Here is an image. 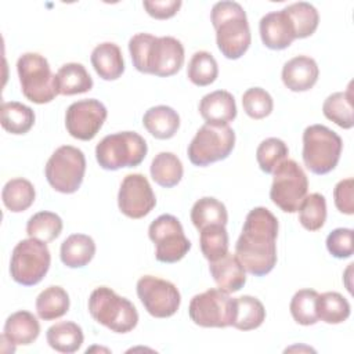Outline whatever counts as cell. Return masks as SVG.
Here are the masks:
<instances>
[{"label": "cell", "mask_w": 354, "mask_h": 354, "mask_svg": "<svg viewBox=\"0 0 354 354\" xmlns=\"http://www.w3.org/2000/svg\"><path fill=\"white\" fill-rule=\"evenodd\" d=\"M278 218L263 206L252 209L235 243V254L246 272L254 277L268 274L277 264Z\"/></svg>", "instance_id": "obj_1"}, {"label": "cell", "mask_w": 354, "mask_h": 354, "mask_svg": "<svg viewBox=\"0 0 354 354\" xmlns=\"http://www.w3.org/2000/svg\"><path fill=\"white\" fill-rule=\"evenodd\" d=\"M129 51L137 71L159 77L177 73L184 64V46L173 36L136 33L129 40Z\"/></svg>", "instance_id": "obj_2"}, {"label": "cell", "mask_w": 354, "mask_h": 354, "mask_svg": "<svg viewBox=\"0 0 354 354\" xmlns=\"http://www.w3.org/2000/svg\"><path fill=\"white\" fill-rule=\"evenodd\" d=\"M216 43L228 59L241 58L250 46V28L243 7L236 1H217L210 12Z\"/></svg>", "instance_id": "obj_3"}, {"label": "cell", "mask_w": 354, "mask_h": 354, "mask_svg": "<svg viewBox=\"0 0 354 354\" xmlns=\"http://www.w3.org/2000/svg\"><path fill=\"white\" fill-rule=\"evenodd\" d=\"M88 313L94 321L115 333H127L138 324V313L134 304L108 286H98L91 292Z\"/></svg>", "instance_id": "obj_4"}, {"label": "cell", "mask_w": 354, "mask_h": 354, "mask_svg": "<svg viewBox=\"0 0 354 354\" xmlns=\"http://www.w3.org/2000/svg\"><path fill=\"white\" fill-rule=\"evenodd\" d=\"M343 149L340 136L324 124H311L303 131V162L314 174L332 171Z\"/></svg>", "instance_id": "obj_5"}, {"label": "cell", "mask_w": 354, "mask_h": 354, "mask_svg": "<svg viewBox=\"0 0 354 354\" xmlns=\"http://www.w3.org/2000/svg\"><path fill=\"white\" fill-rule=\"evenodd\" d=\"M148 152L144 137L136 131H119L105 136L95 147V159L105 170L138 166Z\"/></svg>", "instance_id": "obj_6"}, {"label": "cell", "mask_w": 354, "mask_h": 354, "mask_svg": "<svg viewBox=\"0 0 354 354\" xmlns=\"http://www.w3.org/2000/svg\"><path fill=\"white\" fill-rule=\"evenodd\" d=\"M22 94L35 104L51 102L57 95L55 75L48 61L39 53H25L17 61Z\"/></svg>", "instance_id": "obj_7"}, {"label": "cell", "mask_w": 354, "mask_h": 354, "mask_svg": "<svg viewBox=\"0 0 354 354\" xmlns=\"http://www.w3.org/2000/svg\"><path fill=\"white\" fill-rule=\"evenodd\" d=\"M50 263L51 254L46 242L36 238L22 239L12 249L10 274L17 283L33 286L46 277Z\"/></svg>", "instance_id": "obj_8"}, {"label": "cell", "mask_w": 354, "mask_h": 354, "mask_svg": "<svg viewBox=\"0 0 354 354\" xmlns=\"http://www.w3.org/2000/svg\"><path fill=\"white\" fill-rule=\"evenodd\" d=\"M84 171V153L73 145H62L57 148L44 167L47 183L61 194L76 192L82 185Z\"/></svg>", "instance_id": "obj_9"}, {"label": "cell", "mask_w": 354, "mask_h": 354, "mask_svg": "<svg viewBox=\"0 0 354 354\" xmlns=\"http://www.w3.org/2000/svg\"><path fill=\"white\" fill-rule=\"evenodd\" d=\"M270 199L282 212L295 213L307 195L308 178L301 166L293 159H285L272 171Z\"/></svg>", "instance_id": "obj_10"}, {"label": "cell", "mask_w": 354, "mask_h": 354, "mask_svg": "<svg viewBox=\"0 0 354 354\" xmlns=\"http://www.w3.org/2000/svg\"><path fill=\"white\" fill-rule=\"evenodd\" d=\"M235 145V131L228 126L205 123L188 145V158L195 166H207L228 158Z\"/></svg>", "instance_id": "obj_11"}, {"label": "cell", "mask_w": 354, "mask_h": 354, "mask_svg": "<svg viewBox=\"0 0 354 354\" xmlns=\"http://www.w3.org/2000/svg\"><path fill=\"white\" fill-rule=\"evenodd\" d=\"M149 239L155 243V257L160 263H177L191 249L183 225L173 214H160L148 228Z\"/></svg>", "instance_id": "obj_12"}, {"label": "cell", "mask_w": 354, "mask_h": 354, "mask_svg": "<svg viewBox=\"0 0 354 354\" xmlns=\"http://www.w3.org/2000/svg\"><path fill=\"white\" fill-rule=\"evenodd\" d=\"M188 314L202 328H227L234 319V299L230 293L212 288L191 299Z\"/></svg>", "instance_id": "obj_13"}, {"label": "cell", "mask_w": 354, "mask_h": 354, "mask_svg": "<svg viewBox=\"0 0 354 354\" xmlns=\"http://www.w3.org/2000/svg\"><path fill=\"white\" fill-rule=\"evenodd\" d=\"M137 296L148 314L155 318L174 315L181 303L176 285L153 275H144L137 281Z\"/></svg>", "instance_id": "obj_14"}, {"label": "cell", "mask_w": 354, "mask_h": 354, "mask_svg": "<svg viewBox=\"0 0 354 354\" xmlns=\"http://www.w3.org/2000/svg\"><path fill=\"white\" fill-rule=\"evenodd\" d=\"M105 105L95 100H79L71 104L65 113V127L68 133L77 140H93L106 119Z\"/></svg>", "instance_id": "obj_15"}, {"label": "cell", "mask_w": 354, "mask_h": 354, "mask_svg": "<svg viewBox=\"0 0 354 354\" xmlns=\"http://www.w3.org/2000/svg\"><path fill=\"white\" fill-rule=\"evenodd\" d=\"M156 205V198L148 178L141 173L127 174L118 194L119 210L130 218H142Z\"/></svg>", "instance_id": "obj_16"}, {"label": "cell", "mask_w": 354, "mask_h": 354, "mask_svg": "<svg viewBox=\"0 0 354 354\" xmlns=\"http://www.w3.org/2000/svg\"><path fill=\"white\" fill-rule=\"evenodd\" d=\"M259 30L263 44L271 50H283L296 39L293 24L283 8L263 15Z\"/></svg>", "instance_id": "obj_17"}, {"label": "cell", "mask_w": 354, "mask_h": 354, "mask_svg": "<svg viewBox=\"0 0 354 354\" xmlns=\"http://www.w3.org/2000/svg\"><path fill=\"white\" fill-rule=\"evenodd\" d=\"M199 113L207 124L225 126L236 118L234 95L227 90H216L202 97Z\"/></svg>", "instance_id": "obj_18"}, {"label": "cell", "mask_w": 354, "mask_h": 354, "mask_svg": "<svg viewBox=\"0 0 354 354\" xmlns=\"http://www.w3.org/2000/svg\"><path fill=\"white\" fill-rule=\"evenodd\" d=\"M319 69L314 58L296 55L285 62L282 68V82L290 91H307L318 80Z\"/></svg>", "instance_id": "obj_19"}, {"label": "cell", "mask_w": 354, "mask_h": 354, "mask_svg": "<svg viewBox=\"0 0 354 354\" xmlns=\"http://www.w3.org/2000/svg\"><path fill=\"white\" fill-rule=\"evenodd\" d=\"M209 271L218 289L234 293L246 283V271L236 254L227 253L218 260L209 261Z\"/></svg>", "instance_id": "obj_20"}, {"label": "cell", "mask_w": 354, "mask_h": 354, "mask_svg": "<svg viewBox=\"0 0 354 354\" xmlns=\"http://www.w3.org/2000/svg\"><path fill=\"white\" fill-rule=\"evenodd\" d=\"M40 335V324L37 318L25 310H19L8 315L3 329V337L14 346H29Z\"/></svg>", "instance_id": "obj_21"}, {"label": "cell", "mask_w": 354, "mask_h": 354, "mask_svg": "<svg viewBox=\"0 0 354 354\" xmlns=\"http://www.w3.org/2000/svg\"><path fill=\"white\" fill-rule=\"evenodd\" d=\"M90 59L94 71L104 80H116L124 72L123 55L116 43H100L94 47Z\"/></svg>", "instance_id": "obj_22"}, {"label": "cell", "mask_w": 354, "mask_h": 354, "mask_svg": "<svg viewBox=\"0 0 354 354\" xmlns=\"http://www.w3.org/2000/svg\"><path fill=\"white\" fill-rule=\"evenodd\" d=\"M142 124L155 138L169 140L180 127V116L171 106L156 105L144 113Z\"/></svg>", "instance_id": "obj_23"}, {"label": "cell", "mask_w": 354, "mask_h": 354, "mask_svg": "<svg viewBox=\"0 0 354 354\" xmlns=\"http://www.w3.org/2000/svg\"><path fill=\"white\" fill-rule=\"evenodd\" d=\"M95 254L94 239L86 234H72L59 249L61 261L69 268H82L87 266Z\"/></svg>", "instance_id": "obj_24"}, {"label": "cell", "mask_w": 354, "mask_h": 354, "mask_svg": "<svg viewBox=\"0 0 354 354\" xmlns=\"http://www.w3.org/2000/svg\"><path fill=\"white\" fill-rule=\"evenodd\" d=\"M55 84L58 94L75 95L90 91L93 88V79L83 64L68 62L58 69Z\"/></svg>", "instance_id": "obj_25"}, {"label": "cell", "mask_w": 354, "mask_h": 354, "mask_svg": "<svg viewBox=\"0 0 354 354\" xmlns=\"http://www.w3.org/2000/svg\"><path fill=\"white\" fill-rule=\"evenodd\" d=\"M48 346L64 354L77 351L84 340L82 328L72 321H61L51 325L46 332Z\"/></svg>", "instance_id": "obj_26"}, {"label": "cell", "mask_w": 354, "mask_h": 354, "mask_svg": "<svg viewBox=\"0 0 354 354\" xmlns=\"http://www.w3.org/2000/svg\"><path fill=\"white\" fill-rule=\"evenodd\" d=\"M266 319V308L263 303L253 296L243 295L234 299V328L239 330H252L259 328Z\"/></svg>", "instance_id": "obj_27"}, {"label": "cell", "mask_w": 354, "mask_h": 354, "mask_svg": "<svg viewBox=\"0 0 354 354\" xmlns=\"http://www.w3.org/2000/svg\"><path fill=\"white\" fill-rule=\"evenodd\" d=\"M151 177L152 180L163 187L171 188L177 185L183 178V163L173 152H159L151 162Z\"/></svg>", "instance_id": "obj_28"}, {"label": "cell", "mask_w": 354, "mask_h": 354, "mask_svg": "<svg viewBox=\"0 0 354 354\" xmlns=\"http://www.w3.org/2000/svg\"><path fill=\"white\" fill-rule=\"evenodd\" d=\"M191 221L198 231L209 225H225L228 213L223 202L212 196L198 199L191 209Z\"/></svg>", "instance_id": "obj_29"}, {"label": "cell", "mask_w": 354, "mask_h": 354, "mask_svg": "<svg viewBox=\"0 0 354 354\" xmlns=\"http://www.w3.org/2000/svg\"><path fill=\"white\" fill-rule=\"evenodd\" d=\"M69 310V296L61 286L46 288L36 297V313L43 321H53L65 315Z\"/></svg>", "instance_id": "obj_30"}, {"label": "cell", "mask_w": 354, "mask_h": 354, "mask_svg": "<svg viewBox=\"0 0 354 354\" xmlns=\"http://www.w3.org/2000/svg\"><path fill=\"white\" fill-rule=\"evenodd\" d=\"M36 198L33 184L22 177L11 178L6 183L1 191V199L4 206L12 213L25 212L32 206Z\"/></svg>", "instance_id": "obj_31"}, {"label": "cell", "mask_w": 354, "mask_h": 354, "mask_svg": "<svg viewBox=\"0 0 354 354\" xmlns=\"http://www.w3.org/2000/svg\"><path fill=\"white\" fill-rule=\"evenodd\" d=\"M35 124V112L30 106L10 101L1 104V126L11 134H25Z\"/></svg>", "instance_id": "obj_32"}, {"label": "cell", "mask_w": 354, "mask_h": 354, "mask_svg": "<svg viewBox=\"0 0 354 354\" xmlns=\"http://www.w3.org/2000/svg\"><path fill=\"white\" fill-rule=\"evenodd\" d=\"M322 112L326 119L332 120L339 127L351 129L354 124L351 88L348 87L346 91H337L328 95L324 101Z\"/></svg>", "instance_id": "obj_33"}, {"label": "cell", "mask_w": 354, "mask_h": 354, "mask_svg": "<svg viewBox=\"0 0 354 354\" xmlns=\"http://www.w3.org/2000/svg\"><path fill=\"white\" fill-rule=\"evenodd\" d=\"M315 308L318 319L333 325L344 322L350 317L351 311L348 300L337 292H325L318 295Z\"/></svg>", "instance_id": "obj_34"}, {"label": "cell", "mask_w": 354, "mask_h": 354, "mask_svg": "<svg viewBox=\"0 0 354 354\" xmlns=\"http://www.w3.org/2000/svg\"><path fill=\"white\" fill-rule=\"evenodd\" d=\"M293 24L296 39L311 36L318 28L319 14L317 8L307 1H296L283 8Z\"/></svg>", "instance_id": "obj_35"}, {"label": "cell", "mask_w": 354, "mask_h": 354, "mask_svg": "<svg viewBox=\"0 0 354 354\" xmlns=\"http://www.w3.org/2000/svg\"><path fill=\"white\" fill-rule=\"evenodd\" d=\"M62 231V220L57 213L41 210L35 213L26 223V234L43 242H51L59 236Z\"/></svg>", "instance_id": "obj_36"}, {"label": "cell", "mask_w": 354, "mask_h": 354, "mask_svg": "<svg viewBox=\"0 0 354 354\" xmlns=\"http://www.w3.org/2000/svg\"><path fill=\"white\" fill-rule=\"evenodd\" d=\"M187 76L195 86H209L218 76L217 61L207 51H196L188 62Z\"/></svg>", "instance_id": "obj_37"}, {"label": "cell", "mask_w": 354, "mask_h": 354, "mask_svg": "<svg viewBox=\"0 0 354 354\" xmlns=\"http://www.w3.org/2000/svg\"><path fill=\"white\" fill-rule=\"evenodd\" d=\"M299 221L308 231H318L326 220V201L319 192L306 195L299 206Z\"/></svg>", "instance_id": "obj_38"}, {"label": "cell", "mask_w": 354, "mask_h": 354, "mask_svg": "<svg viewBox=\"0 0 354 354\" xmlns=\"http://www.w3.org/2000/svg\"><path fill=\"white\" fill-rule=\"evenodd\" d=\"M199 232L201 250L205 259L214 261L228 253V232L225 225H209Z\"/></svg>", "instance_id": "obj_39"}, {"label": "cell", "mask_w": 354, "mask_h": 354, "mask_svg": "<svg viewBox=\"0 0 354 354\" xmlns=\"http://www.w3.org/2000/svg\"><path fill=\"white\" fill-rule=\"evenodd\" d=\"M317 297H318V292L314 289H300L293 295L289 310L293 319L297 324L310 326L319 321L317 315V308H315Z\"/></svg>", "instance_id": "obj_40"}, {"label": "cell", "mask_w": 354, "mask_h": 354, "mask_svg": "<svg viewBox=\"0 0 354 354\" xmlns=\"http://www.w3.org/2000/svg\"><path fill=\"white\" fill-rule=\"evenodd\" d=\"M288 153L289 149L285 141L277 137H270L259 144L256 151V159L260 169L264 173L271 174L277 169V166L288 158Z\"/></svg>", "instance_id": "obj_41"}, {"label": "cell", "mask_w": 354, "mask_h": 354, "mask_svg": "<svg viewBox=\"0 0 354 354\" xmlns=\"http://www.w3.org/2000/svg\"><path fill=\"white\" fill-rule=\"evenodd\" d=\"M242 105L252 119H263L272 112L274 101L268 91L261 87H250L242 95Z\"/></svg>", "instance_id": "obj_42"}, {"label": "cell", "mask_w": 354, "mask_h": 354, "mask_svg": "<svg viewBox=\"0 0 354 354\" xmlns=\"http://www.w3.org/2000/svg\"><path fill=\"white\" fill-rule=\"evenodd\" d=\"M326 249L336 259H348L354 253L353 230L336 228L326 236Z\"/></svg>", "instance_id": "obj_43"}, {"label": "cell", "mask_w": 354, "mask_h": 354, "mask_svg": "<svg viewBox=\"0 0 354 354\" xmlns=\"http://www.w3.org/2000/svg\"><path fill=\"white\" fill-rule=\"evenodd\" d=\"M353 188L354 180L353 177L340 180L333 188V199L335 206L340 213L351 216L354 213V199H353Z\"/></svg>", "instance_id": "obj_44"}, {"label": "cell", "mask_w": 354, "mask_h": 354, "mask_svg": "<svg viewBox=\"0 0 354 354\" xmlns=\"http://www.w3.org/2000/svg\"><path fill=\"white\" fill-rule=\"evenodd\" d=\"M181 0H144L142 6L147 12L156 19L171 18L181 7Z\"/></svg>", "instance_id": "obj_45"}]
</instances>
